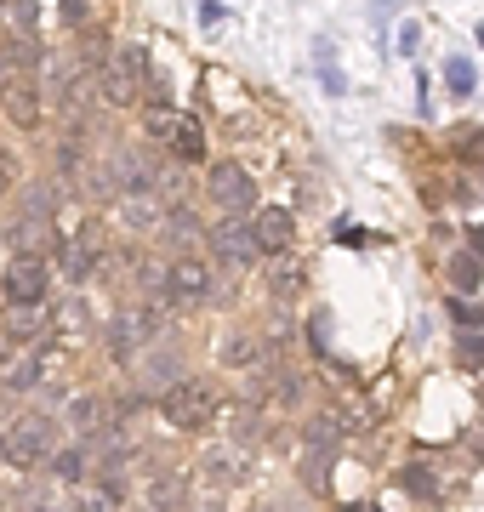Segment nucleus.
<instances>
[{
	"mask_svg": "<svg viewBox=\"0 0 484 512\" xmlns=\"http://www.w3.org/2000/svg\"><path fill=\"white\" fill-rule=\"evenodd\" d=\"M217 410H223V393L211 382H194V376H183L171 393H160V416H166L171 427H205Z\"/></svg>",
	"mask_w": 484,
	"mask_h": 512,
	"instance_id": "1",
	"label": "nucleus"
},
{
	"mask_svg": "<svg viewBox=\"0 0 484 512\" xmlns=\"http://www.w3.org/2000/svg\"><path fill=\"white\" fill-rule=\"evenodd\" d=\"M0 291L12 308H46L52 296V256H12L6 274H0Z\"/></svg>",
	"mask_w": 484,
	"mask_h": 512,
	"instance_id": "2",
	"label": "nucleus"
},
{
	"mask_svg": "<svg viewBox=\"0 0 484 512\" xmlns=\"http://www.w3.org/2000/svg\"><path fill=\"white\" fill-rule=\"evenodd\" d=\"M0 450H6V461H12V467H35V461L52 450V416H46V410L18 416L6 433H0Z\"/></svg>",
	"mask_w": 484,
	"mask_h": 512,
	"instance_id": "3",
	"label": "nucleus"
},
{
	"mask_svg": "<svg viewBox=\"0 0 484 512\" xmlns=\"http://www.w3.org/2000/svg\"><path fill=\"white\" fill-rule=\"evenodd\" d=\"M137 86H143V52H137V46H120V52L103 63V74H97V92H103V103H114V109H131V103H137Z\"/></svg>",
	"mask_w": 484,
	"mask_h": 512,
	"instance_id": "4",
	"label": "nucleus"
},
{
	"mask_svg": "<svg viewBox=\"0 0 484 512\" xmlns=\"http://www.w3.org/2000/svg\"><path fill=\"white\" fill-rule=\"evenodd\" d=\"M211 291H217V279H211L200 256H177L166 268V296L177 308H200V302H211Z\"/></svg>",
	"mask_w": 484,
	"mask_h": 512,
	"instance_id": "5",
	"label": "nucleus"
},
{
	"mask_svg": "<svg viewBox=\"0 0 484 512\" xmlns=\"http://www.w3.org/2000/svg\"><path fill=\"white\" fill-rule=\"evenodd\" d=\"M211 200L223 205V211H245V205L257 200L251 171H245L240 160H217V165H211Z\"/></svg>",
	"mask_w": 484,
	"mask_h": 512,
	"instance_id": "6",
	"label": "nucleus"
},
{
	"mask_svg": "<svg viewBox=\"0 0 484 512\" xmlns=\"http://www.w3.org/2000/svg\"><path fill=\"white\" fill-rule=\"evenodd\" d=\"M160 336V319H154L149 308H137V313H120L109 325V348H114V359H131V353L143 348V342H154Z\"/></svg>",
	"mask_w": 484,
	"mask_h": 512,
	"instance_id": "7",
	"label": "nucleus"
},
{
	"mask_svg": "<svg viewBox=\"0 0 484 512\" xmlns=\"http://www.w3.org/2000/svg\"><path fill=\"white\" fill-rule=\"evenodd\" d=\"M0 97H6V120L23 131L40 126V86L35 80H23V74H6V86H0Z\"/></svg>",
	"mask_w": 484,
	"mask_h": 512,
	"instance_id": "8",
	"label": "nucleus"
},
{
	"mask_svg": "<svg viewBox=\"0 0 484 512\" xmlns=\"http://www.w3.org/2000/svg\"><path fill=\"white\" fill-rule=\"evenodd\" d=\"M217 359H223V370H262L268 342H257L251 330H228L223 342H217Z\"/></svg>",
	"mask_w": 484,
	"mask_h": 512,
	"instance_id": "9",
	"label": "nucleus"
},
{
	"mask_svg": "<svg viewBox=\"0 0 484 512\" xmlns=\"http://www.w3.org/2000/svg\"><path fill=\"white\" fill-rule=\"evenodd\" d=\"M205 239H211V251L223 256V262H251V256H257V245H251V228H245V222H234V217H223Z\"/></svg>",
	"mask_w": 484,
	"mask_h": 512,
	"instance_id": "10",
	"label": "nucleus"
},
{
	"mask_svg": "<svg viewBox=\"0 0 484 512\" xmlns=\"http://www.w3.org/2000/svg\"><path fill=\"white\" fill-rule=\"evenodd\" d=\"M251 245H257V251H285V245H291V211H285V205L257 211V222H251Z\"/></svg>",
	"mask_w": 484,
	"mask_h": 512,
	"instance_id": "11",
	"label": "nucleus"
},
{
	"mask_svg": "<svg viewBox=\"0 0 484 512\" xmlns=\"http://www.w3.org/2000/svg\"><path fill=\"white\" fill-rule=\"evenodd\" d=\"M114 217L126 222L131 234H154V228L166 222V211H160L149 194H120V200H114Z\"/></svg>",
	"mask_w": 484,
	"mask_h": 512,
	"instance_id": "12",
	"label": "nucleus"
},
{
	"mask_svg": "<svg viewBox=\"0 0 484 512\" xmlns=\"http://www.w3.org/2000/svg\"><path fill=\"white\" fill-rule=\"evenodd\" d=\"M166 148L177 154V160H200V154H205L200 120H194V114H177V120H171V131H166Z\"/></svg>",
	"mask_w": 484,
	"mask_h": 512,
	"instance_id": "13",
	"label": "nucleus"
},
{
	"mask_svg": "<svg viewBox=\"0 0 484 512\" xmlns=\"http://www.w3.org/2000/svg\"><path fill=\"white\" fill-rule=\"evenodd\" d=\"M46 325H52V313L46 308H12L6 313V336H12V342H40Z\"/></svg>",
	"mask_w": 484,
	"mask_h": 512,
	"instance_id": "14",
	"label": "nucleus"
},
{
	"mask_svg": "<svg viewBox=\"0 0 484 512\" xmlns=\"http://www.w3.org/2000/svg\"><path fill=\"white\" fill-rule=\"evenodd\" d=\"M183 501H188V490H183V478H154L149 484V512H183Z\"/></svg>",
	"mask_w": 484,
	"mask_h": 512,
	"instance_id": "15",
	"label": "nucleus"
},
{
	"mask_svg": "<svg viewBox=\"0 0 484 512\" xmlns=\"http://www.w3.org/2000/svg\"><path fill=\"white\" fill-rule=\"evenodd\" d=\"M177 359H171V353H154L149 359V370H143V387H149V393H171V387L183 382V376H177Z\"/></svg>",
	"mask_w": 484,
	"mask_h": 512,
	"instance_id": "16",
	"label": "nucleus"
},
{
	"mask_svg": "<svg viewBox=\"0 0 484 512\" xmlns=\"http://www.w3.org/2000/svg\"><path fill=\"white\" fill-rule=\"evenodd\" d=\"M12 245H18V256H46V222L18 217L12 222Z\"/></svg>",
	"mask_w": 484,
	"mask_h": 512,
	"instance_id": "17",
	"label": "nucleus"
},
{
	"mask_svg": "<svg viewBox=\"0 0 484 512\" xmlns=\"http://www.w3.org/2000/svg\"><path fill=\"white\" fill-rule=\"evenodd\" d=\"M268 291L274 296H297L302 291V262H291V256L274 262V268H268Z\"/></svg>",
	"mask_w": 484,
	"mask_h": 512,
	"instance_id": "18",
	"label": "nucleus"
},
{
	"mask_svg": "<svg viewBox=\"0 0 484 512\" xmlns=\"http://www.w3.org/2000/svg\"><path fill=\"white\" fill-rule=\"evenodd\" d=\"M52 205H57V194H52L46 183H40V188H29V194H23V217L46 222V217H52Z\"/></svg>",
	"mask_w": 484,
	"mask_h": 512,
	"instance_id": "19",
	"label": "nucleus"
},
{
	"mask_svg": "<svg viewBox=\"0 0 484 512\" xmlns=\"http://www.w3.org/2000/svg\"><path fill=\"white\" fill-rule=\"evenodd\" d=\"M205 478H211V484L240 478V467H234V450H211V456H205Z\"/></svg>",
	"mask_w": 484,
	"mask_h": 512,
	"instance_id": "20",
	"label": "nucleus"
},
{
	"mask_svg": "<svg viewBox=\"0 0 484 512\" xmlns=\"http://www.w3.org/2000/svg\"><path fill=\"white\" fill-rule=\"evenodd\" d=\"M336 439H342V421H336V416H314V421H308V444L331 450Z\"/></svg>",
	"mask_w": 484,
	"mask_h": 512,
	"instance_id": "21",
	"label": "nucleus"
},
{
	"mask_svg": "<svg viewBox=\"0 0 484 512\" xmlns=\"http://www.w3.org/2000/svg\"><path fill=\"white\" fill-rule=\"evenodd\" d=\"M160 228H166L171 239H194V234H200V222H194V211H188V205L166 211V222H160Z\"/></svg>",
	"mask_w": 484,
	"mask_h": 512,
	"instance_id": "22",
	"label": "nucleus"
},
{
	"mask_svg": "<svg viewBox=\"0 0 484 512\" xmlns=\"http://www.w3.org/2000/svg\"><path fill=\"white\" fill-rule=\"evenodd\" d=\"M445 86L450 92H473V63L467 57H450L445 63Z\"/></svg>",
	"mask_w": 484,
	"mask_h": 512,
	"instance_id": "23",
	"label": "nucleus"
},
{
	"mask_svg": "<svg viewBox=\"0 0 484 512\" xmlns=\"http://www.w3.org/2000/svg\"><path fill=\"white\" fill-rule=\"evenodd\" d=\"M456 291H479V256H456Z\"/></svg>",
	"mask_w": 484,
	"mask_h": 512,
	"instance_id": "24",
	"label": "nucleus"
},
{
	"mask_svg": "<svg viewBox=\"0 0 484 512\" xmlns=\"http://www.w3.org/2000/svg\"><path fill=\"white\" fill-rule=\"evenodd\" d=\"M171 120H177V109H166V103H149V109H143V126H149L154 137H166Z\"/></svg>",
	"mask_w": 484,
	"mask_h": 512,
	"instance_id": "25",
	"label": "nucleus"
},
{
	"mask_svg": "<svg viewBox=\"0 0 484 512\" xmlns=\"http://www.w3.org/2000/svg\"><path fill=\"white\" fill-rule=\"evenodd\" d=\"M69 421H75L80 433H92V427H97V399H92V393H86V399H75V404H69Z\"/></svg>",
	"mask_w": 484,
	"mask_h": 512,
	"instance_id": "26",
	"label": "nucleus"
},
{
	"mask_svg": "<svg viewBox=\"0 0 484 512\" xmlns=\"http://www.w3.org/2000/svg\"><path fill=\"white\" fill-rule=\"evenodd\" d=\"M57 478H69V484L86 478V450H63V456H57Z\"/></svg>",
	"mask_w": 484,
	"mask_h": 512,
	"instance_id": "27",
	"label": "nucleus"
},
{
	"mask_svg": "<svg viewBox=\"0 0 484 512\" xmlns=\"http://www.w3.org/2000/svg\"><path fill=\"white\" fill-rule=\"evenodd\" d=\"M35 18H40V12L29 6V0H18V6H12V23H18V29H35Z\"/></svg>",
	"mask_w": 484,
	"mask_h": 512,
	"instance_id": "28",
	"label": "nucleus"
},
{
	"mask_svg": "<svg viewBox=\"0 0 484 512\" xmlns=\"http://www.w3.org/2000/svg\"><path fill=\"white\" fill-rule=\"evenodd\" d=\"M462 365H484V342L479 336H467L462 342Z\"/></svg>",
	"mask_w": 484,
	"mask_h": 512,
	"instance_id": "29",
	"label": "nucleus"
},
{
	"mask_svg": "<svg viewBox=\"0 0 484 512\" xmlns=\"http://www.w3.org/2000/svg\"><path fill=\"white\" fill-rule=\"evenodd\" d=\"M405 484H410V490H422V495H428V490H433V478H428V473H422V467H410V473H405Z\"/></svg>",
	"mask_w": 484,
	"mask_h": 512,
	"instance_id": "30",
	"label": "nucleus"
},
{
	"mask_svg": "<svg viewBox=\"0 0 484 512\" xmlns=\"http://www.w3.org/2000/svg\"><path fill=\"white\" fill-rule=\"evenodd\" d=\"M456 319H462V325H484V313L467 308V302H456Z\"/></svg>",
	"mask_w": 484,
	"mask_h": 512,
	"instance_id": "31",
	"label": "nucleus"
},
{
	"mask_svg": "<svg viewBox=\"0 0 484 512\" xmlns=\"http://www.w3.org/2000/svg\"><path fill=\"white\" fill-rule=\"evenodd\" d=\"M205 512H223V507H205Z\"/></svg>",
	"mask_w": 484,
	"mask_h": 512,
	"instance_id": "32",
	"label": "nucleus"
},
{
	"mask_svg": "<svg viewBox=\"0 0 484 512\" xmlns=\"http://www.w3.org/2000/svg\"><path fill=\"white\" fill-rule=\"evenodd\" d=\"M0 188H6V177H0Z\"/></svg>",
	"mask_w": 484,
	"mask_h": 512,
	"instance_id": "33",
	"label": "nucleus"
}]
</instances>
